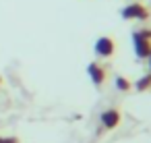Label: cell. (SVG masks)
Masks as SVG:
<instances>
[{
  "mask_svg": "<svg viewBox=\"0 0 151 143\" xmlns=\"http://www.w3.org/2000/svg\"><path fill=\"white\" fill-rule=\"evenodd\" d=\"M93 50H95V54H97L99 58H112L114 52H116V42H114V38H110V35H101V38H97Z\"/></svg>",
  "mask_w": 151,
  "mask_h": 143,
  "instance_id": "cell-2",
  "label": "cell"
},
{
  "mask_svg": "<svg viewBox=\"0 0 151 143\" xmlns=\"http://www.w3.org/2000/svg\"><path fill=\"white\" fill-rule=\"evenodd\" d=\"M0 143H19L15 137H0Z\"/></svg>",
  "mask_w": 151,
  "mask_h": 143,
  "instance_id": "cell-9",
  "label": "cell"
},
{
  "mask_svg": "<svg viewBox=\"0 0 151 143\" xmlns=\"http://www.w3.org/2000/svg\"><path fill=\"white\" fill-rule=\"evenodd\" d=\"M99 120H101V126H104V129L112 131V129H116V126L120 124V112H118L116 108H108V110L101 112Z\"/></svg>",
  "mask_w": 151,
  "mask_h": 143,
  "instance_id": "cell-4",
  "label": "cell"
},
{
  "mask_svg": "<svg viewBox=\"0 0 151 143\" xmlns=\"http://www.w3.org/2000/svg\"><path fill=\"white\" fill-rule=\"evenodd\" d=\"M147 58H149V71H151V54H149V56H147Z\"/></svg>",
  "mask_w": 151,
  "mask_h": 143,
  "instance_id": "cell-10",
  "label": "cell"
},
{
  "mask_svg": "<svg viewBox=\"0 0 151 143\" xmlns=\"http://www.w3.org/2000/svg\"><path fill=\"white\" fill-rule=\"evenodd\" d=\"M132 85H130V81L126 79V77H116V89L118 91H128Z\"/></svg>",
  "mask_w": 151,
  "mask_h": 143,
  "instance_id": "cell-7",
  "label": "cell"
},
{
  "mask_svg": "<svg viewBox=\"0 0 151 143\" xmlns=\"http://www.w3.org/2000/svg\"><path fill=\"white\" fill-rule=\"evenodd\" d=\"M87 73H89V77H91V81H93V85H95V87H101V85H104V81H106V77H108L106 66H104V64H99V62H91V64L87 66Z\"/></svg>",
  "mask_w": 151,
  "mask_h": 143,
  "instance_id": "cell-3",
  "label": "cell"
},
{
  "mask_svg": "<svg viewBox=\"0 0 151 143\" xmlns=\"http://www.w3.org/2000/svg\"><path fill=\"white\" fill-rule=\"evenodd\" d=\"M0 83H2V79H0Z\"/></svg>",
  "mask_w": 151,
  "mask_h": 143,
  "instance_id": "cell-11",
  "label": "cell"
},
{
  "mask_svg": "<svg viewBox=\"0 0 151 143\" xmlns=\"http://www.w3.org/2000/svg\"><path fill=\"white\" fill-rule=\"evenodd\" d=\"M132 42H134V54H137V58H147L151 54V40H143L137 33H132Z\"/></svg>",
  "mask_w": 151,
  "mask_h": 143,
  "instance_id": "cell-5",
  "label": "cell"
},
{
  "mask_svg": "<svg viewBox=\"0 0 151 143\" xmlns=\"http://www.w3.org/2000/svg\"><path fill=\"white\" fill-rule=\"evenodd\" d=\"M139 38H143V40H151V29H139V31H134Z\"/></svg>",
  "mask_w": 151,
  "mask_h": 143,
  "instance_id": "cell-8",
  "label": "cell"
},
{
  "mask_svg": "<svg viewBox=\"0 0 151 143\" xmlns=\"http://www.w3.org/2000/svg\"><path fill=\"white\" fill-rule=\"evenodd\" d=\"M149 87H151V73L143 75V77L134 83V89H137V91H147Z\"/></svg>",
  "mask_w": 151,
  "mask_h": 143,
  "instance_id": "cell-6",
  "label": "cell"
},
{
  "mask_svg": "<svg viewBox=\"0 0 151 143\" xmlns=\"http://www.w3.org/2000/svg\"><path fill=\"white\" fill-rule=\"evenodd\" d=\"M120 15H122V19H126V21H134V19L147 21V19H149V9H147L145 4H141V2H130V4H126V6L120 11Z\"/></svg>",
  "mask_w": 151,
  "mask_h": 143,
  "instance_id": "cell-1",
  "label": "cell"
}]
</instances>
